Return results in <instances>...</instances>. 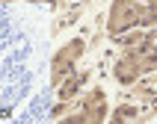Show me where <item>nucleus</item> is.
Segmentation results:
<instances>
[{
    "mask_svg": "<svg viewBox=\"0 0 157 124\" xmlns=\"http://www.w3.org/2000/svg\"><path fill=\"white\" fill-rule=\"evenodd\" d=\"M151 3H157V0H151Z\"/></svg>",
    "mask_w": 157,
    "mask_h": 124,
    "instance_id": "obj_10",
    "label": "nucleus"
},
{
    "mask_svg": "<svg viewBox=\"0 0 157 124\" xmlns=\"http://www.w3.org/2000/svg\"><path fill=\"white\" fill-rule=\"evenodd\" d=\"M83 53H86V42H83V38H71L65 47H59V50L53 53V62H51L53 86H59L68 74H74V65H77V59L83 56Z\"/></svg>",
    "mask_w": 157,
    "mask_h": 124,
    "instance_id": "obj_2",
    "label": "nucleus"
},
{
    "mask_svg": "<svg viewBox=\"0 0 157 124\" xmlns=\"http://www.w3.org/2000/svg\"><path fill=\"white\" fill-rule=\"evenodd\" d=\"M110 115V104H107V95L104 89H92L86 95V100L80 104V112L77 115H65V121L71 124H98Z\"/></svg>",
    "mask_w": 157,
    "mask_h": 124,
    "instance_id": "obj_3",
    "label": "nucleus"
},
{
    "mask_svg": "<svg viewBox=\"0 0 157 124\" xmlns=\"http://www.w3.org/2000/svg\"><path fill=\"white\" fill-rule=\"evenodd\" d=\"M113 77L119 83H124V86H131V83H136L142 77V65H140V59H136L133 50H122V56L113 65Z\"/></svg>",
    "mask_w": 157,
    "mask_h": 124,
    "instance_id": "obj_4",
    "label": "nucleus"
},
{
    "mask_svg": "<svg viewBox=\"0 0 157 124\" xmlns=\"http://www.w3.org/2000/svg\"><path fill=\"white\" fill-rule=\"evenodd\" d=\"M0 3H6V0H0Z\"/></svg>",
    "mask_w": 157,
    "mask_h": 124,
    "instance_id": "obj_9",
    "label": "nucleus"
},
{
    "mask_svg": "<svg viewBox=\"0 0 157 124\" xmlns=\"http://www.w3.org/2000/svg\"><path fill=\"white\" fill-rule=\"evenodd\" d=\"M142 6L145 0H113L110 18H107V33L110 35H124L142 24Z\"/></svg>",
    "mask_w": 157,
    "mask_h": 124,
    "instance_id": "obj_1",
    "label": "nucleus"
},
{
    "mask_svg": "<svg viewBox=\"0 0 157 124\" xmlns=\"http://www.w3.org/2000/svg\"><path fill=\"white\" fill-rule=\"evenodd\" d=\"M136 53V59H140L142 65V74H151V71H157V42H148L145 47H140Z\"/></svg>",
    "mask_w": 157,
    "mask_h": 124,
    "instance_id": "obj_6",
    "label": "nucleus"
},
{
    "mask_svg": "<svg viewBox=\"0 0 157 124\" xmlns=\"http://www.w3.org/2000/svg\"><path fill=\"white\" fill-rule=\"evenodd\" d=\"M122 38V50H140L148 42H154V33H142V30H133L131 35H119Z\"/></svg>",
    "mask_w": 157,
    "mask_h": 124,
    "instance_id": "obj_7",
    "label": "nucleus"
},
{
    "mask_svg": "<svg viewBox=\"0 0 157 124\" xmlns=\"http://www.w3.org/2000/svg\"><path fill=\"white\" fill-rule=\"evenodd\" d=\"M140 27H157V3L145 0V6H142V24Z\"/></svg>",
    "mask_w": 157,
    "mask_h": 124,
    "instance_id": "obj_8",
    "label": "nucleus"
},
{
    "mask_svg": "<svg viewBox=\"0 0 157 124\" xmlns=\"http://www.w3.org/2000/svg\"><path fill=\"white\" fill-rule=\"evenodd\" d=\"M86 80H89V71H77V74H68V77H65L59 86H56V89H59V97H62V100H71V97H74L80 89H83V83H86Z\"/></svg>",
    "mask_w": 157,
    "mask_h": 124,
    "instance_id": "obj_5",
    "label": "nucleus"
}]
</instances>
